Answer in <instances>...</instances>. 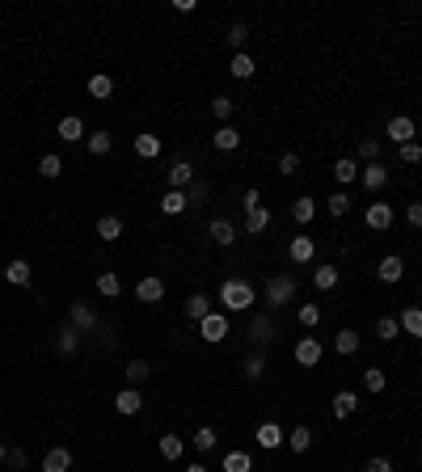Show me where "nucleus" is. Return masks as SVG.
Here are the masks:
<instances>
[{"instance_id": "obj_1", "label": "nucleus", "mask_w": 422, "mask_h": 472, "mask_svg": "<svg viewBox=\"0 0 422 472\" xmlns=\"http://www.w3.org/2000/svg\"><path fill=\"white\" fill-rule=\"evenodd\" d=\"M254 287L245 283V279H224L220 283V304H224V312H245V308H254Z\"/></svg>"}, {"instance_id": "obj_2", "label": "nucleus", "mask_w": 422, "mask_h": 472, "mask_svg": "<svg viewBox=\"0 0 422 472\" xmlns=\"http://www.w3.org/2000/svg\"><path fill=\"white\" fill-rule=\"evenodd\" d=\"M262 291H266V304H275V308L279 304H291L296 300V274H270Z\"/></svg>"}, {"instance_id": "obj_3", "label": "nucleus", "mask_w": 422, "mask_h": 472, "mask_svg": "<svg viewBox=\"0 0 422 472\" xmlns=\"http://www.w3.org/2000/svg\"><path fill=\"white\" fill-rule=\"evenodd\" d=\"M245 337L258 346V350H270L275 346V337H279V329H275V320L266 316V312H258L254 320H249V329H245Z\"/></svg>"}, {"instance_id": "obj_4", "label": "nucleus", "mask_w": 422, "mask_h": 472, "mask_svg": "<svg viewBox=\"0 0 422 472\" xmlns=\"http://www.w3.org/2000/svg\"><path fill=\"white\" fill-rule=\"evenodd\" d=\"M198 333H203V341H224L228 337V312H207L203 320H198Z\"/></svg>"}, {"instance_id": "obj_5", "label": "nucleus", "mask_w": 422, "mask_h": 472, "mask_svg": "<svg viewBox=\"0 0 422 472\" xmlns=\"http://www.w3.org/2000/svg\"><path fill=\"white\" fill-rule=\"evenodd\" d=\"M68 325H72L76 333H93L101 320H97V308H93V304H80V300H76V304L68 308Z\"/></svg>"}, {"instance_id": "obj_6", "label": "nucleus", "mask_w": 422, "mask_h": 472, "mask_svg": "<svg viewBox=\"0 0 422 472\" xmlns=\"http://www.w3.org/2000/svg\"><path fill=\"white\" fill-rule=\"evenodd\" d=\"M321 354H326V346L316 337H300L296 341V363L300 367H316V363H321Z\"/></svg>"}, {"instance_id": "obj_7", "label": "nucleus", "mask_w": 422, "mask_h": 472, "mask_svg": "<svg viewBox=\"0 0 422 472\" xmlns=\"http://www.w3.org/2000/svg\"><path fill=\"white\" fill-rule=\"evenodd\" d=\"M384 135H388L397 148H401V144H409V140H414V118H409V114H397V118H388Z\"/></svg>"}, {"instance_id": "obj_8", "label": "nucleus", "mask_w": 422, "mask_h": 472, "mask_svg": "<svg viewBox=\"0 0 422 472\" xmlns=\"http://www.w3.org/2000/svg\"><path fill=\"white\" fill-rule=\"evenodd\" d=\"M136 300H140V304H161V300H165V283H161L157 274H144V279L136 283Z\"/></svg>"}, {"instance_id": "obj_9", "label": "nucleus", "mask_w": 422, "mask_h": 472, "mask_svg": "<svg viewBox=\"0 0 422 472\" xmlns=\"http://www.w3.org/2000/svg\"><path fill=\"white\" fill-rule=\"evenodd\" d=\"M287 258H291L296 266H308V262L316 258V241H312V236H291V245H287Z\"/></svg>"}, {"instance_id": "obj_10", "label": "nucleus", "mask_w": 422, "mask_h": 472, "mask_svg": "<svg viewBox=\"0 0 422 472\" xmlns=\"http://www.w3.org/2000/svg\"><path fill=\"white\" fill-rule=\"evenodd\" d=\"M359 182H363V190H368V194H376V190H384L388 169H384L380 161H372V165H363V169H359Z\"/></svg>"}, {"instance_id": "obj_11", "label": "nucleus", "mask_w": 422, "mask_h": 472, "mask_svg": "<svg viewBox=\"0 0 422 472\" xmlns=\"http://www.w3.org/2000/svg\"><path fill=\"white\" fill-rule=\"evenodd\" d=\"M207 236H211V245H220V249H228V245L237 241V228H233V219H211Z\"/></svg>"}, {"instance_id": "obj_12", "label": "nucleus", "mask_w": 422, "mask_h": 472, "mask_svg": "<svg viewBox=\"0 0 422 472\" xmlns=\"http://www.w3.org/2000/svg\"><path fill=\"white\" fill-rule=\"evenodd\" d=\"M55 135L64 140V144H80L89 131H85V123H80V118L76 114H68V118H59V127H55Z\"/></svg>"}, {"instance_id": "obj_13", "label": "nucleus", "mask_w": 422, "mask_h": 472, "mask_svg": "<svg viewBox=\"0 0 422 472\" xmlns=\"http://www.w3.org/2000/svg\"><path fill=\"white\" fill-rule=\"evenodd\" d=\"M211 144H216L220 152H237V148H241V131H237L233 123H220L216 135H211Z\"/></svg>"}, {"instance_id": "obj_14", "label": "nucleus", "mask_w": 422, "mask_h": 472, "mask_svg": "<svg viewBox=\"0 0 422 472\" xmlns=\"http://www.w3.org/2000/svg\"><path fill=\"white\" fill-rule=\"evenodd\" d=\"M363 219H368L372 232H384V228H393V207H388V202H372Z\"/></svg>"}, {"instance_id": "obj_15", "label": "nucleus", "mask_w": 422, "mask_h": 472, "mask_svg": "<svg viewBox=\"0 0 422 472\" xmlns=\"http://www.w3.org/2000/svg\"><path fill=\"white\" fill-rule=\"evenodd\" d=\"M115 409H119L123 418H136V413L144 409V397H140V388H123V392L115 397Z\"/></svg>"}, {"instance_id": "obj_16", "label": "nucleus", "mask_w": 422, "mask_h": 472, "mask_svg": "<svg viewBox=\"0 0 422 472\" xmlns=\"http://www.w3.org/2000/svg\"><path fill=\"white\" fill-rule=\"evenodd\" d=\"M165 177H169V190H186V186L194 182V165H190V161H177V165H169Z\"/></svg>"}, {"instance_id": "obj_17", "label": "nucleus", "mask_w": 422, "mask_h": 472, "mask_svg": "<svg viewBox=\"0 0 422 472\" xmlns=\"http://www.w3.org/2000/svg\"><path fill=\"white\" fill-rule=\"evenodd\" d=\"M55 350H59V354H76V350H80V333H76L68 320L55 329Z\"/></svg>"}, {"instance_id": "obj_18", "label": "nucleus", "mask_w": 422, "mask_h": 472, "mask_svg": "<svg viewBox=\"0 0 422 472\" xmlns=\"http://www.w3.org/2000/svg\"><path fill=\"white\" fill-rule=\"evenodd\" d=\"M254 438H258V447H262V451H275V447H279V443H287V434H283V430H279V426H275V422H262V426H258V434H254Z\"/></svg>"}, {"instance_id": "obj_19", "label": "nucleus", "mask_w": 422, "mask_h": 472, "mask_svg": "<svg viewBox=\"0 0 422 472\" xmlns=\"http://www.w3.org/2000/svg\"><path fill=\"white\" fill-rule=\"evenodd\" d=\"M68 468H72V451L68 447H51L43 455V472H68Z\"/></svg>"}, {"instance_id": "obj_20", "label": "nucleus", "mask_w": 422, "mask_h": 472, "mask_svg": "<svg viewBox=\"0 0 422 472\" xmlns=\"http://www.w3.org/2000/svg\"><path fill=\"white\" fill-rule=\"evenodd\" d=\"M359 169H363V165H359V161H351V156H342V161H334V177H338V186L347 190L351 182H359Z\"/></svg>"}, {"instance_id": "obj_21", "label": "nucleus", "mask_w": 422, "mask_h": 472, "mask_svg": "<svg viewBox=\"0 0 422 472\" xmlns=\"http://www.w3.org/2000/svg\"><path fill=\"white\" fill-rule=\"evenodd\" d=\"M5 279H9L13 287H26V283L34 279V270H30V262H26V258H13V262L5 266Z\"/></svg>"}, {"instance_id": "obj_22", "label": "nucleus", "mask_w": 422, "mask_h": 472, "mask_svg": "<svg viewBox=\"0 0 422 472\" xmlns=\"http://www.w3.org/2000/svg\"><path fill=\"white\" fill-rule=\"evenodd\" d=\"M97 236H101L106 245H115L119 236H123V219H119V215H101V219H97Z\"/></svg>"}, {"instance_id": "obj_23", "label": "nucleus", "mask_w": 422, "mask_h": 472, "mask_svg": "<svg viewBox=\"0 0 422 472\" xmlns=\"http://www.w3.org/2000/svg\"><path fill=\"white\" fill-rule=\"evenodd\" d=\"M97 295H106V300H119V295H123V279H119L115 270L97 274Z\"/></svg>"}, {"instance_id": "obj_24", "label": "nucleus", "mask_w": 422, "mask_h": 472, "mask_svg": "<svg viewBox=\"0 0 422 472\" xmlns=\"http://www.w3.org/2000/svg\"><path fill=\"white\" fill-rule=\"evenodd\" d=\"M131 148H136V156H144V161H152V156H161V135H148V131H140Z\"/></svg>"}, {"instance_id": "obj_25", "label": "nucleus", "mask_w": 422, "mask_h": 472, "mask_svg": "<svg viewBox=\"0 0 422 472\" xmlns=\"http://www.w3.org/2000/svg\"><path fill=\"white\" fill-rule=\"evenodd\" d=\"M401 274H405V262H401L397 253L380 258V283H401Z\"/></svg>"}, {"instance_id": "obj_26", "label": "nucleus", "mask_w": 422, "mask_h": 472, "mask_svg": "<svg viewBox=\"0 0 422 472\" xmlns=\"http://www.w3.org/2000/svg\"><path fill=\"white\" fill-rule=\"evenodd\" d=\"M85 148H89L93 156H106V152L115 148V135H110V131H89V135H85Z\"/></svg>"}, {"instance_id": "obj_27", "label": "nucleus", "mask_w": 422, "mask_h": 472, "mask_svg": "<svg viewBox=\"0 0 422 472\" xmlns=\"http://www.w3.org/2000/svg\"><path fill=\"white\" fill-rule=\"evenodd\" d=\"M312 287L316 291H334L338 287V266H316L312 270Z\"/></svg>"}, {"instance_id": "obj_28", "label": "nucleus", "mask_w": 422, "mask_h": 472, "mask_svg": "<svg viewBox=\"0 0 422 472\" xmlns=\"http://www.w3.org/2000/svg\"><path fill=\"white\" fill-rule=\"evenodd\" d=\"M186 207H190L186 190H165V198H161V211H165V215H182Z\"/></svg>"}, {"instance_id": "obj_29", "label": "nucleus", "mask_w": 422, "mask_h": 472, "mask_svg": "<svg viewBox=\"0 0 422 472\" xmlns=\"http://www.w3.org/2000/svg\"><path fill=\"white\" fill-rule=\"evenodd\" d=\"M123 376H127V388H140V384H144V380L152 376V367H148L144 359H131V363L123 367Z\"/></svg>"}, {"instance_id": "obj_30", "label": "nucleus", "mask_w": 422, "mask_h": 472, "mask_svg": "<svg viewBox=\"0 0 422 472\" xmlns=\"http://www.w3.org/2000/svg\"><path fill=\"white\" fill-rule=\"evenodd\" d=\"M287 447H291L296 455H304V451L312 447V430H308V426H291V430H287Z\"/></svg>"}, {"instance_id": "obj_31", "label": "nucleus", "mask_w": 422, "mask_h": 472, "mask_svg": "<svg viewBox=\"0 0 422 472\" xmlns=\"http://www.w3.org/2000/svg\"><path fill=\"white\" fill-rule=\"evenodd\" d=\"M334 350L342 354V359H347V354H355V350H359V333H355V329H338V333H334Z\"/></svg>"}, {"instance_id": "obj_32", "label": "nucleus", "mask_w": 422, "mask_h": 472, "mask_svg": "<svg viewBox=\"0 0 422 472\" xmlns=\"http://www.w3.org/2000/svg\"><path fill=\"white\" fill-rule=\"evenodd\" d=\"M228 72H233L237 80H249V76L258 72V64L249 59V51H241V55H233V64H228Z\"/></svg>"}, {"instance_id": "obj_33", "label": "nucleus", "mask_w": 422, "mask_h": 472, "mask_svg": "<svg viewBox=\"0 0 422 472\" xmlns=\"http://www.w3.org/2000/svg\"><path fill=\"white\" fill-rule=\"evenodd\" d=\"M266 223H270V211H266V207H254V211H245V232H249V236L266 232Z\"/></svg>"}, {"instance_id": "obj_34", "label": "nucleus", "mask_w": 422, "mask_h": 472, "mask_svg": "<svg viewBox=\"0 0 422 472\" xmlns=\"http://www.w3.org/2000/svg\"><path fill=\"white\" fill-rule=\"evenodd\" d=\"M355 409H359V397H355V392H338V397H334V418H338V422H347Z\"/></svg>"}, {"instance_id": "obj_35", "label": "nucleus", "mask_w": 422, "mask_h": 472, "mask_svg": "<svg viewBox=\"0 0 422 472\" xmlns=\"http://www.w3.org/2000/svg\"><path fill=\"white\" fill-rule=\"evenodd\" d=\"M224 472H254V455L249 451H228L224 455Z\"/></svg>"}, {"instance_id": "obj_36", "label": "nucleus", "mask_w": 422, "mask_h": 472, "mask_svg": "<svg viewBox=\"0 0 422 472\" xmlns=\"http://www.w3.org/2000/svg\"><path fill=\"white\" fill-rule=\"evenodd\" d=\"M115 93V80L106 76V72H97V76H89V97H97V101H106Z\"/></svg>"}, {"instance_id": "obj_37", "label": "nucleus", "mask_w": 422, "mask_h": 472, "mask_svg": "<svg viewBox=\"0 0 422 472\" xmlns=\"http://www.w3.org/2000/svg\"><path fill=\"white\" fill-rule=\"evenodd\" d=\"M326 211H330L334 219H342V215L351 211V194H347V190H334V194L326 198Z\"/></svg>"}, {"instance_id": "obj_38", "label": "nucleus", "mask_w": 422, "mask_h": 472, "mask_svg": "<svg viewBox=\"0 0 422 472\" xmlns=\"http://www.w3.org/2000/svg\"><path fill=\"white\" fill-rule=\"evenodd\" d=\"M312 215H316V202H312L308 194L291 202V219H296V223H312Z\"/></svg>"}, {"instance_id": "obj_39", "label": "nucleus", "mask_w": 422, "mask_h": 472, "mask_svg": "<svg viewBox=\"0 0 422 472\" xmlns=\"http://www.w3.org/2000/svg\"><path fill=\"white\" fill-rule=\"evenodd\" d=\"M207 312H211V300H207L203 291H194V295L186 300V316H190V320H203Z\"/></svg>"}, {"instance_id": "obj_40", "label": "nucleus", "mask_w": 422, "mask_h": 472, "mask_svg": "<svg viewBox=\"0 0 422 472\" xmlns=\"http://www.w3.org/2000/svg\"><path fill=\"white\" fill-rule=\"evenodd\" d=\"M161 455H165V459H182V455H186V438H177V434H161Z\"/></svg>"}, {"instance_id": "obj_41", "label": "nucleus", "mask_w": 422, "mask_h": 472, "mask_svg": "<svg viewBox=\"0 0 422 472\" xmlns=\"http://www.w3.org/2000/svg\"><path fill=\"white\" fill-rule=\"evenodd\" d=\"M397 320H401V329H405L409 337H422V308H405Z\"/></svg>"}, {"instance_id": "obj_42", "label": "nucleus", "mask_w": 422, "mask_h": 472, "mask_svg": "<svg viewBox=\"0 0 422 472\" xmlns=\"http://www.w3.org/2000/svg\"><path fill=\"white\" fill-rule=\"evenodd\" d=\"M266 376V350H254L245 359V380H262Z\"/></svg>"}, {"instance_id": "obj_43", "label": "nucleus", "mask_w": 422, "mask_h": 472, "mask_svg": "<svg viewBox=\"0 0 422 472\" xmlns=\"http://www.w3.org/2000/svg\"><path fill=\"white\" fill-rule=\"evenodd\" d=\"M216 443H220V438H216V430H211V426H198V430H194V451H198V455H207Z\"/></svg>"}, {"instance_id": "obj_44", "label": "nucleus", "mask_w": 422, "mask_h": 472, "mask_svg": "<svg viewBox=\"0 0 422 472\" xmlns=\"http://www.w3.org/2000/svg\"><path fill=\"white\" fill-rule=\"evenodd\" d=\"M397 333H401V320H397V316H380V320H376V337H380V341H393Z\"/></svg>"}, {"instance_id": "obj_45", "label": "nucleus", "mask_w": 422, "mask_h": 472, "mask_svg": "<svg viewBox=\"0 0 422 472\" xmlns=\"http://www.w3.org/2000/svg\"><path fill=\"white\" fill-rule=\"evenodd\" d=\"M296 320H300L304 329H316V325H321V308H316V304H300Z\"/></svg>"}, {"instance_id": "obj_46", "label": "nucleus", "mask_w": 422, "mask_h": 472, "mask_svg": "<svg viewBox=\"0 0 422 472\" xmlns=\"http://www.w3.org/2000/svg\"><path fill=\"white\" fill-rule=\"evenodd\" d=\"M245 43H249V26H245V22H237V26L228 30V47L241 55V51H245Z\"/></svg>"}, {"instance_id": "obj_47", "label": "nucleus", "mask_w": 422, "mask_h": 472, "mask_svg": "<svg viewBox=\"0 0 422 472\" xmlns=\"http://www.w3.org/2000/svg\"><path fill=\"white\" fill-rule=\"evenodd\" d=\"M384 384H388V376H384L380 367H368V371H363V388H368V392H384Z\"/></svg>"}, {"instance_id": "obj_48", "label": "nucleus", "mask_w": 422, "mask_h": 472, "mask_svg": "<svg viewBox=\"0 0 422 472\" xmlns=\"http://www.w3.org/2000/svg\"><path fill=\"white\" fill-rule=\"evenodd\" d=\"M359 161H363V165H372V161H380V144H376L372 135H363V140H359Z\"/></svg>"}, {"instance_id": "obj_49", "label": "nucleus", "mask_w": 422, "mask_h": 472, "mask_svg": "<svg viewBox=\"0 0 422 472\" xmlns=\"http://www.w3.org/2000/svg\"><path fill=\"white\" fill-rule=\"evenodd\" d=\"M38 173H43V177H59V173H64V161H59L55 152H47V156L38 161Z\"/></svg>"}, {"instance_id": "obj_50", "label": "nucleus", "mask_w": 422, "mask_h": 472, "mask_svg": "<svg viewBox=\"0 0 422 472\" xmlns=\"http://www.w3.org/2000/svg\"><path fill=\"white\" fill-rule=\"evenodd\" d=\"M233 110H237V105H233V97H224V93H220L216 101H211V114H216L220 123H228V118H233Z\"/></svg>"}, {"instance_id": "obj_51", "label": "nucleus", "mask_w": 422, "mask_h": 472, "mask_svg": "<svg viewBox=\"0 0 422 472\" xmlns=\"http://www.w3.org/2000/svg\"><path fill=\"white\" fill-rule=\"evenodd\" d=\"M397 156H401L405 165H418V161H422V144H418V140H409V144H401V148H397Z\"/></svg>"}, {"instance_id": "obj_52", "label": "nucleus", "mask_w": 422, "mask_h": 472, "mask_svg": "<svg viewBox=\"0 0 422 472\" xmlns=\"http://www.w3.org/2000/svg\"><path fill=\"white\" fill-rule=\"evenodd\" d=\"M279 173H283V177L300 173V156H296V152H283V156H279Z\"/></svg>"}, {"instance_id": "obj_53", "label": "nucleus", "mask_w": 422, "mask_h": 472, "mask_svg": "<svg viewBox=\"0 0 422 472\" xmlns=\"http://www.w3.org/2000/svg\"><path fill=\"white\" fill-rule=\"evenodd\" d=\"M5 464H9V468H13V472H22V468H26V464H30V455H26V451H22V447H9V455H5Z\"/></svg>"}, {"instance_id": "obj_54", "label": "nucleus", "mask_w": 422, "mask_h": 472, "mask_svg": "<svg viewBox=\"0 0 422 472\" xmlns=\"http://www.w3.org/2000/svg\"><path fill=\"white\" fill-rule=\"evenodd\" d=\"M186 198H190V202H203V198H207V182H203V177H194V182L186 186Z\"/></svg>"}, {"instance_id": "obj_55", "label": "nucleus", "mask_w": 422, "mask_h": 472, "mask_svg": "<svg viewBox=\"0 0 422 472\" xmlns=\"http://www.w3.org/2000/svg\"><path fill=\"white\" fill-rule=\"evenodd\" d=\"M405 219H409V228H422V202H409L405 207Z\"/></svg>"}, {"instance_id": "obj_56", "label": "nucleus", "mask_w": 422, "mask_h": 472, "mask_svg": "<svg viewBox=\"0 0 422 472\" xmlns=\"http://www.w3.org/2000/svg\"><path fill=\"white\" fill-rule=\"evenodd\" d=\"M254 207H262V194H258V186H249V190H245V211H254Z\"/></svg>"}, {"instance_id": "obj_57", "label": "nucleus", "mask_w": 422, "mask_h": 472, "mask_svg": "<svg viewBox=\"0 0 422 472\" xmlns=\"http://www.w3.org/2000/svg\"><path fill=\"white\" fill-rule=\"evenodd\" d=\"M368 472H393V464L384 455H376V459H368Z\"/></svg>"}, {"instance_id": "obj_58", "label": "nucleus", "mask_w": 422, "mask_h": 472, "mask_svg": "<svg viewBox=\"0 0 422 472\" xmlns=\"http://www.w3.org/2000/svg\"><path fill=\"white\" fill-rule=\"evenodd\" d=\"M173 13H194V0H173Z\"/></svg>"}, {"instance_id": "obj_59", "label": "nucleus", "mask_w": 422, "mask_h": 472, "mask_svg": "<svg viewBox=\"0 0 422 472\" xmlns=\"http://www.w3.org/2000/svg\"><path fill=\"white\" fill-rule=\"evenodd\" d=\"M186 472H207V464H203V459H190V464H186Z\"/></svg>"}, {"instance_id": "obj_60", "label": "nucleus", "mask_w": 422, "mask_h": 472, "mask_svg": "<svg viewBox=\"0 0 422 472\" xmlns=\"http://www.w3.org/2000/svg\"><path fill=\"white\" fill-rule=\"evenodd\" d=\"M5 455H9V447H5V443H0V464H5Z\"/></svg>"}]
</instances>
